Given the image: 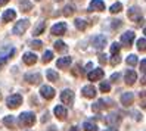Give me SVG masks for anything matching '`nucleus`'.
Here are the masks:
<instances>
[{"mask_svg": "<svg viewBox=\"0 0 146 131\" xmlns=\"http://www.w3.org/2000/svg\"><path fill=\"white\" fill-rule=\"evenodd\" d=\"M127 16H128V19H131L133 22H143V15H142L140 9L137 6L130 7L127 12Z\"/></svg>", "mask_w": 146, "mask_h": 131, "instance_id": "obj_1", "label": "nucleus"}, {"mask_svg": "<svg viewBox=\"0 0 146 131\" xmlns=\"http://www.w3.org/2000/svg\"><path fill=\"white\" fill-rule=\"evenodd\" d=\"M19 122L25 127H31L34 122H36V115L31 112H22L19 115Z\"/></svg>", "mask_w": 146, "mask_h": 131, "instance_id": "obj_2", "label": "nucleus"}, {"mask_svg": "<svg viewBox=\"0 0 146 131\" xmlns=\"http://www.w3.org/2000/svg\"><path fill=\"white\" fill-rule=\"evenodd\" d=\"M28 27H30V21L28 19H21L19 22H16V25L13 27L12 32L16 34V36H19V34H24L25 31H27Z\"/></svg>", "mask_w": 146, "mask_h": 131, "instance_id": "obj_3", "label": "nucleus"}, {"mask_svg": "<svg viewBox=\"0 0 146 131\" xmlns=\"http://www.w3.org/2000/svg\"><path fill=\"white\" fill-rule=\"evenodd\" d=\"M22 103V96L21 94H12L6 99V105L9 106L11 109H16Z\"/></svg>", "mask_w": 146, "mask_h": 131, "instance_id": "obj_4", "label": "nucleus"}, {"mask_svg": "<svg viewBox=\"0 0 146 131\" xmlns=\"http://www.w3.org/2000/svg\"><path fill=\"white\" fill-rule=\"evenodd\" d=\"M40 94H41L43 99L50 100V99L55 97L56 91H55V89H52L50 85H41V87H40Z\"/></svg>", "mask_w": 146, "mask_h": 131, "instance_id": "obj_5", "label": "nucleus"}, {"mask_svg": "<svg viewBox=\"0 0 146 131\" xmlns=\"http://www.w3.org/2000/svg\"><path fill=\"white\" fill-rule=\"evenodd\" d=\"M92 44L94 46V49L102 50V49L106 46V37L102 36V34H98V36H94V37L92 38Z\"/></svg>", "mask_w": 146, "mask_h": 131, "instance_id": "obj_6", "label": "nucleus"}, {"mask_svg": "<svg viewBox=\"0 0 146 131\" xmlns=\"http://www.w3.org/2000/svg\"><path fill=\"white\" fill-rule=\"evenodd\" d=\"M104 75H105V71L100 69V68H98V69H92V71H89L87 78L90 81H99V80L104 78Z\"/></svg>", "mask_w": 146, "mask_h": 131, "instance_id": "obj_7", "label": "nucleus"}, {"mask_svg": "<svg viewBox=\"0 0 146 131\" xmlns=\"http://www.w3.org/2000/svg\"><path fill=\"white\" fill-rule=\"evenodd\" d=\"M50 32L53 34V36H64V34L66 32V24L65 22H58L55 24L52 30H50Z\"/></svg>", "mask_w": 146, "mask_h": 131, "instance_id": "obj_8", "label": "nucleus"}, {"mask_svg": "<svg viewBox=\"0 0 146 131\" xmlns=\"http://www.w3.org/2000/svg\"><path fill=\"white\" fill-rule=\"evenodd\" d=\"M89 11L90 12H102L105 11V2L104 0H93L89 5Z\"/></svg>", "mask_w": 146, "mask_h": 131, "instance_id": "obj_9", "label": "nucleus"}, {"mask_svg": "<svg viewBox=\"0 0 146 131\" xmlns=\"http://www.w3.org/2000/svg\"><path fill=\"white\" fill-rule=\"evenodd\" d=\"M134 41V32L133 31H127L121 36V43L125 46V47H130Z\"/></svg>", "mask_w": 146, "mask_h": 131, "instance_id": "obj_10", "label": "nucleus"}, {"mask_svg": "<svg viewBox=\"0 0 146 131\" xmlns=\"http://www.w3.org/2000/svg\"><path fill=\"white\" fill-rule=\"evenodd\" d=\"M61 100L65 103V105H72L74 103V93H72V90H64L62 93H61Z\"/></svg>", "mask_w": 146, "mask_h": 131, "instance_id": "obj_11", "label": "nucleus"}, {"mask_svg": "<svg viewBox=\"0 0 146 131\" xmlns=\"http://www.w3.org/2000/svg\"><path fill=\"white\" fill-rule=\"evenodd\" d=\"M81 93L84 97H89V99H93L94 96H96V89H94L93 85H86L81 89Z\"/></svg>", "mask_w": 146, "mask_h": 131, "instance_id": "obj_12", "label": "nucleus"}, {"mask_svg": "<svg viewBox=\"0 0 146 131\" xmlns=\"http://www.w3.org/2000/svg\"><path fill=\"white\" fill-rule=\"evenodd\" d=\"M25 81H28L30 84L37 85L41 81V75L38 72H36V74H27V75H25Z\"/></svg>", "mask_w": 146, "mask_h": 131, "instance_id": "obj_13", "label": "nucleus"}, {"mask_svg": "<svg viewBox=\"0 0 146 131\" xmlns=\"http://www.w3.org/2000/svg\"><path fill=\"white\" fill-rule=\"evenodd\" d=\"M134 102V94L130 93V91H127V93H123L121 96V103L124 105V106H130V105H133Z\"/></svg>", "mask_w": 146, "mask_h": 131, "instance_id": "obj_14", "label": "nucleus"}, {"mask_svg": "<svg viewBox=\"0 0 146 131\" xmlns=\"http://www.w3.org/2000/svg\"><path fill=\"white\" fill-rule=\"evenodd\" d=\"M124 77H125V83H127L128 85H133V84L137 81V74L133 71V69H128Z\"/></svg>", "mask_w": 146, "mask_h": 131, "instance_id": "obj_15", "label": "nucleus"}, {"mask_svg": "<svg viewBox=\"0 0 146 131\" xmlns=\"http://www.w3.org/2000/svg\"><path fill=\"white\" fill-rule=\"evenodd\" d=\"M71 62H72V59H71L70 56H65V58L58 59L56 66H58V68H61V69H64V68H68V66H70V65H71Z\"/></svg>", "mask_w": 146, "mask_h": 131, "instance_id": "obj_16", "label": "nucleus"}, {"mask_svg": "<svg viewBox=\"0 0 146 131\" xmlns=\"http://www.w3.org/2000/svg\"><path fill=\"white\" fill-rule=\"evenodd\" d=\"M22 59H24V62L27 64V65H34V64L37 62V56L34 55V53H31V52H28V53H25Z\"/></svg>", "mask_w": 146, "mask_h": 131, "instance_id": "obj_17", "label": "nucleus"}, {"mask_svg": "<svg viewBox=\"0 0 146 131\" xmlns=\"http://www.w3.org/2000/svg\"><path fill=\"white\" fill-rule=\"evenodd\" d=\"M106 122L111 125H115L118 124V122H121V116L118 115V113H109V115L106 116Z\"/></svg>", "mask_w": 146, "mask_h": 131, "instance_id": "obj_18", "label": "nucleus"}, {"mask_svg": "<svg viewBox=\"0 0 146 131\" xmlns=\"http://www.w3.org/2000/svg\"><path fill=\"white\" fill-rule=\"evenodd\" d=\"M15 18H16V12H15L13 9L5 11V13H3V21H5V22H11V21H13Z\"/></svg>", "mask_w": 146, "mask_h": 131, "instance_id": "obj_19", "label": "nucleus"}, {"mask_svg": "<svg viewBox=\"0 0 146 131\" xmlns=\"http://www.w3.org/2000/svg\"><path fill=\"white\" fill-rule=\"evenodd\" d=\"M53 112H55V115H56L59 119H62V121L66 118V113H68L66 109H65L64 106H56V108L53 109Z\"/></svg>", "mask_w": 146, "mask_h": 131, "instance_id": "obj_20", "label": "nucleus"}, {"mask_svg": "<svg viewBox=\"0 0 146 131\" xmlns=\"http://www.w3.org/2000/svg\"><path fill=\"white\" fill-rule=\"evenodd\" d=\"M46 75H47V80H49V81L58 83V80H59V75H58V72L55 71V69H47Z\"/></svg>", "mask_w": 146, "mask_h": 131, "instance_id": "obj_21", "label": "nucleus"}, {"mask_svg": "<svg viewBox=\"0 0 146 131\" xmlns=\"http://www.w3.org/2000/svg\"><path fill=\"white\" fill-rule=\"evenodd\" d=\"M13 55H15V49H11L9 52H7V55H5V56L0 58V68H3V66L6 65V62H7V59H9L11 56H13Z\"/></svg>", "mask_w": 146, "mask_h": 131, "instance_id": "obj_22", "label": "nucleus"}, {"mask_svg": "<svg viewBox=\"0 0 146 131\" xmlns=\"http://www.w3.org/2000/svg\"><path fill=\"white\" fill-rule=\"evenodd\" d=\"M105 99H99L96 103H93V106H92V109L93 110H96V112H99V110H102V109H105Z\"/></svg>", "mask_w": 146, "mask_h": 131, "instance_id": "obj_23", "label": "nucleus"}, {"mask_svg": "<svg viewBox=\"0 0 146 131\" xmlns=\"http://www.w3.org/2000/svg\"><path fill=\"white\" fill-rule=\"evenodd\" d=\"M44 28H46V22L44 21H41V22H38V25L36 28H34V36H40V34H43V31H44Z\"/></svg>", "mask_w": 146, "mask_h": 131, "instance_id": "obj_24", "label": "nucleus"}, {"mask_svg": "<svg viewBox=\"0 0 146 131\" xmlns=\"http://www.w3.org/2000/svg\"><path fill=\"white\" fill-rule=\"evenodd\" d=\"M21 9H22V12H30L33 9V3L28 2V0H22L21 2Z\"/></svg>", "mask_w": 146, "mask_h": 131, "instance_id": "obj_25", "label": "nucleus"}, {"mask_svg": "<svg viewBox=\"0 0 146 131\" xmlns=\"http://www.w3.org/2000/svg\"><path fill=\"white\" fill-rule=\"evenodd\" d=\"M83 128H84V131H98V125L93 124V122H89V121L83 124Z\"/></svg>", "mask_w": 146, "mask_h": 131, "instance_id": "obj_26", "label": "nucleus"}, {"mask_svg": "<svg viewBox=\"0 0 146 131\" xmlns=\"http://www.w3.org/2000/svg\"><path fill=\"white\" fill-rule=\"evenodd\" d=\"M121 9H123V5L119 3V2H117V3H114L112 6L109 7V12L111 13H119V12H121Z\"/></svg>", "mask_w": 146, "mask_h": 131, "instance_id": "obj_27", "label": "nucleus"}, {"mask_svg": "<svg viewBox=\"0 0 146 131\" xmlns=\"http://www.w3.org/2000/svg\"><path fill=\"white\" fill-rule=\"evenodd\" d=\"M74 24H75L77 30H81V31H83V30H86V27H87V24H86V21H84V19H81V18H77Z\"/></svg>", "mask_w": 146, "mask_h": 131, "instance_id": "obj_28", "label": "nucleus"}, {"mask_svg": "<svg viewBox=\"0 0 146 131\" xmlns=\"http://www.w3.org/2000/svg\"><path fill=\"white\" fill-rule=\"evenodd\" d=\"M125 62H127V65L128 66H134L137 62H139V59H137V56L136 55H130L127 59H125Z\"/></svg>", "mask_w": 146, "mask_h": 131, "instance_id": "obj_29", "label": "nucleus"}, {"mask_svg": "<svg viewBox=\"0 0 146 131\" xmlns=\"http://www.w3.org/2000/svg\"><path fill=\"white\" fill-rule=\"evenodd\" d=\"M53 59V53L50 50H47V52H44V55H43V64H47V62H50V60Z\"/></svg>", "mask_w": 146, "mask_h": 131, "instance_id": "obj_30", "label": "nucleus"}, {"mask_svg": "<svg viewBox=\"0 0 146 131\" xmlns=\"http://www.w3.org/2000/svg\"><path fill=\"white\" fill-rule=\"evenodd\" d=\"M3 124L6 125V127H15V118L13 116H6L5 119H3Z\"/></svg>", "mask_w": 146, "mask_h": 131, "instance_id": "obj_31", "label": "nucleus"}, {"mask_svg": "<svg viewBox=\"0 0 146 131\" xmlns=\"http://www.w3.org/2000/svg\"><path fill=\"white\" fill-rule=\"evenodd\" d=\"M64 16H71L72 13H74V6H71V5H66L65 7H64Z\"/></svg>", "mask_w": 146, "mask_h": 131, "instance_id": "obj_32", "label": "nucleus"}, {"mask_svg": "<svg viewBox=\"0 0 146 131\" xmlns=\"http://www.w3.org/2000/svg\"><path fill=\"white\" fill-rule=\"evenodd\" d=\"M119 62H121V56H119L118 53L112 55V58H111V65H112V66H117Z\"/></svg>", "mask_w": 146, "mask_h": 131, "instance_id": "obj_33", "label": "nucleus"}, {"mask_svg": "<svg viewBox=\"0 0 146 131\" xmlns=\"http://www.w3.org/2000/svg\"><path fill=\"white\" fill-rule=\"evenodd\" d=\"M119 49H121V44H119V43H112V44H111V53L112 55H115V53H119Z\"/></svg>", "mask_w": 146, "mask_h": 131, "instance_id": "obj_34", "label": "nucleus"}, {"mask_svg": "<svg viewBox=\"0 0 146 131\" xmlns=\"http://www.w3.org/2000/svg\"><path fill=\"white\" fill-rule=\"evenodd\" d=\"M55 49H56L58 52H65V50H66V46H65V43H64V41L59 40V41L55 43Z\"/></svg>", "mask_w": 146, "mask_h": 131, "instance_id": "obj_35", "label": "nucleus"}, {"mask_svg": "<svg viewBox=\"0 0 146 131\" xmlns=\"http://www.w3.org/2000/svg\"><path fill=\"white\" fill-rule=\"evenodd\" d=\"M145 46H146V40H145V38H140L139 41H137V49H139L140 52H145V50H146Z\"/></svg>", "mask_w": 146, "mask_h": 131, "instance_id": "obj_36", "label": "nucleus"}, {"mask_svg": "<svg viewBox=\"0 0 146 131\" xmlns=\"http://www.w3.org/2000/svg\"><path fill=\"white\" fill-rule=\"evenodd\" d=\"M100 91H104V93H108L109 90H111V85H109V83H100Z\"/></svg>", "mask_w": 146, "mask_h": 131, "instance_id": "obj_37", "label": "nucleus"}, {"mask_svg": "<svg viewBox=\"0 0 146 131\" xmlns=\"http://www.w3.org/2000/svg\"><path fill=\"white\" fill-rule=\"evenodd\" d=\"M41 46H43V43L40 40H33L31 41V47L33 49H41Z\"/></svg>", "mask_w": 146, "mask_h": 131, "instance_id": "obj_38", "label": "nucleus"}, {"mask_svg": "<svg viewBox=\"0 0 146 131\" xmlns=\"http://www.w3.org/2000/svg\"><path fill=\"white\" fill-rule=\"evenodd\" d=\"M106 58H108L106 55H99V62L100 64H105L106 62Z\"/></svg>", "mask_w": 146, "mask_h": 131, "instance_id": "obj_39", "label": "nucleus"}, {"mask_svg": "<svg viewBox=\"0 0 146 131\" xmlns=\"http://www.w3.org/2000/svg\"><path fill=\"white\" fill-rule=\"evenodd\" d=\"M114 24H112V27L114 28H119V27H121V21H112Z\"/></svg>", "mask_w": 146, "mask_h": 131, "instance_id": "obj_40", "label": "nucleus"}, {"mask_svg": "<svg viewBox=\"0 0 146 131\" xmlns=\"http://www.w3.org/2000/svg\"><path fill=\"white\" fill-rule=\"evenodd\" d=\"M145 68H146V60L143 59V60H142V62H140V69H142V71H143V72H145Z\"/></svg>", "mask_w": 146, "mask_h": 131, "instance_id": "obj_41", "label": "nucleus"}, {"mask_svg": "<svg viewBox=\"0 0 146 131\" xmlns=\"http://www.w3.org/2000/svg\"><path fill=\"white\" fill-rule=\"evenodd\" d=\"M118 78H119V74L117 72V74H114L112 77H111V81H117V80H118Z\"/></svg>", "mask_w": 146, "mask_h": 131, "instance_id": "obj_42", "label": "nucleus"}, {"mask_svg": "<svg viewBox=\"0 0 146 131\" xmlns=\"http://www.w3.org/2000/svg\"><path fill=\"white\" fill-rule=\"evenodd\" d=\"M92 68H93V64L90 62V64H87V65H86V71H92Z\"/></svg>", "mask_w": 146, "mask_h": 131, "instance_id": "obj_43", "label": "nucleus"}, {"mask_svg": "<svg viewBox=\"0 0 146 131\" xmlns=\"http://www.w3.org/2000/svg\"><path fill=\"white\" fill-rule=\"evenodd\" d=\"M7 2H9V0H0V6H3V5H6Z\"/></svg>", "mask_w": 146, "mask_h": 131, "instance_id": "obj_44", "label": "nucleus"}, {"mask_svg": "<svg viewBox=\"0 0 146 131\" xmlns=\"http://www.w3.org/2000/svg\"><path fill=\"white\" fill-rule=\"evenodd\" d=\"M80 130H81V128H78V127H72L70 131H80Z\"/></svg>", "mask_w": 146, "mask_h": 131, "instance_id": "obj_45", "label": "nucleus"}, {"mask_svg": "<svg viewBox=\"0 0 146 131\" xmlns=\"http://www.w3.org/2000/svg\"><path fill=\"white\" fill-rule=\"evenodd\" d=\"M105 131H118V130L114 128V127H111V128H108V130H105Z\"/></svg>", "mask_w": 146, "mask_h": 131, "instance_id": "obj_46", "label": "nucleus"}, {"mask_svg": "<svg viewBox=\"0 0 146 131\" xmlns=\"http://www.w3.org/2000/svg\"><path fill=\"white\" fill-rule=\"evenodd\" d=\"M55 2H61V0H55Z\"/></svg>", "mask_w": 146, "mask_h": 131, "instance_id": "obj_47", "label": "nucleus"}, {"mask_svg": "<svg viewBox=\"0 0 146 131\" xmlns=\"http://www.w3.org/2000/svg\"><path fill=\"white\" fill-rule=\"evenodd\" d=\"M36 2H40V0H36Z\"/></svg>", "mask_w": 146, "mask_h": 131, "instance_id": "obj_48", "label": "nucleus"}]
</instances>
